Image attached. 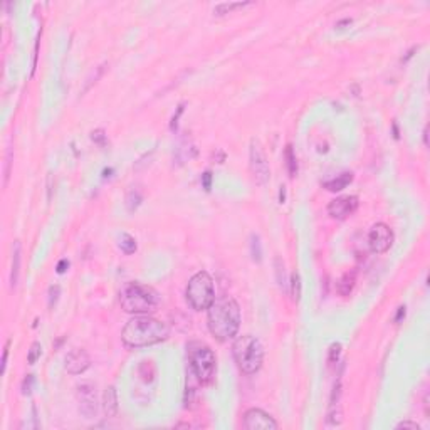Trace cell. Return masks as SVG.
Segmentation results:
<instances>
[{"mask_svg": "<svg viewBox=\"0 0 430 430\" xmlns=\"http://www.w3.org/2000/svg\"><path fill=\"white\" fill-rule=\"evenodd\" d=\"M34 381H35L34 375H27L26 378H24V381H22V393H24V395H30L32 387H34Z\"/></svg>", "mask_w": 430, "mask_h": 430, "instance_id": "29", "label": "cell"}, {"mask_svg": "<svg viewBox=\"0 0 430 430\" xmlns=\"http://www.w3.org/2000/svg\"><path fill=\"white\" fill-rule=\"evenodd\" d=\"M207 324L212 336L220 343L235 338L240 328V308L234 297L215 299L207 309Z\"/></svg>", "mask_w": 430, "mask_h": 430, "instance_id": "1", "label": "cell"}, {"mask_svg": "<svg viewBox=\"0 0 430 430\" xmlns=\"http://www.w3.org/2000/svg\"><path fill=\"white\" fill-rule=\"evenodd\" d=\"M199 380L197 376L194 375L192 370H188L187 373V383H185V397H183V401H185V408H192L194 407V401H195V397H197V388H199Z\"/></svg>", "mask_w": 430, "mask_h": 430, "instance_id": "14", "label": "cell"}, {"mask_svg": "<svg viewBox=\"0 0 430 430\" xmlns=\"http://www.w3.org/2000/svg\"><path fill=\"white\" fill-rule=\"evenodd\" d=\"M170 336L167 323L148 315H135L121 331V340L128 348H144L162 343Z\"/></svg>", "mask_w": 430, "mask_h": 430, "instance_id": "2", "label": "cell"}, {"mask_svg": "<svg viewBox=\"0 0 430 430\" xmlns=\"http://www.w3.org/2000/svg\"><path fill=\"white\" fill-rule=\"evenodd\" d=\"M279 202L281 203L286 202V187H284V185L281 187V190H279Z\"/></svg>", "mask_w": 430, "mask_h": 430, "instance_id": "39", "label": "cell"}, {"mask_svg": "<svg viewBox=\"0 0 430 430\" xmlns=\"http://www.w3.org/2000/svg\"><path fill=\"white\" fill-rule=\"evenodd\" d=\"M353 182V173L351 172H343V173L336 175L335 178L328 180L323 183V187L329 192H341L343 188H346L349 183Z\"/></svg>", "mask_w": 430, "mask_h": 430, "instance_id": "16", "label": "cell"}, {"mask_svg": "<svg viewBox=\"0 0 430 430\" xmlns=\"http://www.w3.org/2000/svg\"><path fill=\"white\" fill-rule=\"evenodd\" d=\"M424 143L429 144V128H425L424 130Z\"/></svg>", "mask_w": 430, "mask_h": 430, "instance_id": "41", "label": "cell"}, {"mask_svg": "<svg viewBox=\"0 0 430 430\" xmlns=\"http://www.w3.org/2000/svg\"><path fill=\"white\" fill-rule=\"evenodd\" d=\"M91 140L94 142L96 144H99V146H104L106 144V133H104V130H94L91 133Z\"/></svg>", "mask_w": 430, "mask_h": 430, "instance_id": "28", "label": "cell"}, {"mask_svg": "<svg viewBox=\"0 0 430 430\" xmlns=\"http://www.w3.org/2000/svg\"><path fill=\"white\" fill-rule=\"evenodd\" d=\"M142 200H143V197H142V194H140L138 190H130V192H128V195H126V208L130 212H135L136 208L140 207Z\"/></svg>", "mask_w": 430, "mask_h": 430, "instance_id": "24", "label": "cell"}, {"mask_svg": "<svg viewBox=\"0 0 430 430\" xmlns=\"http://www.w3.org/2000/svg\"><path fill=\"white\" fill-rule=\"evenodd\" d=\"M160 294L156 289L142 283H128L119 292V304L124 313L130 315H150L158 309Z\"/></svg>", "mask_w": 430, "mask_h": 430, "instance_id": "3", "label": "cell"}, {"mask_svg": "<svg viewBox=\"0 0 430 430\" xmlns=\"http://www.w3.org/2000/svg\"><path fill=\"white\" fill-rule=\"evenodd\" d=\"M393 136L399 138V130H397V123H393Z\"/></svg>", "mask_w": 430, "mask_h": 430, "instance_id": "42", "label": "cell"}, {"mask_svg": "<svg viewBox=\"0 0 430 430\" xmlns=\"http://www.w3.org/2000/svg\"><path fill=\"white\" fill-rule=\"evenodd\" d=\"M103 410L106 417H116L118 413V397H116V388L113 385L108 387L103 393Z\"/></svg>", "mask_w": 430, "mask_h": 430, "instance_id": "15", "label": "cell"}, {"mask_svg": "<svg viewBox=\"0 0 430 430\" xmlns=\"http://www.w3.org/2000/svg\"><path fill=\"white\" fill-rule=\"evenodd\" d=\"M284 158H286V165H287L289 176H291V178H294V176L297 175V160H296L294 150H292L291 144H287L286 150H284Z\"/></svg>", "mask_w": 430, "mask_h": 430, "instance_id": "21", "label": "cell"}, {"mask_svg": "<svg viewBox=\"0 0 430 430\" xmlns=\"http://www.w3.org/2000/svg\"><path fill=\"white\" fill-rule=\"evenodd\" d=\"M21 260H22V247L21 242L15 240L14 249H12V267H10V287L14 289L19 283L21 276Z\"/></svg>", "mask_w": 430, "mask_h": 430, "instance_id": "13", "label": "cell"}, {"mask_svg": "<svg viewBox=\"0 0 430 430\" xmlns=\"http://www.w3.org/2000/svg\"><path fill=\"white\" fill-rule=\"evenodd\" d=\"M10 340H7L5 346H3V355H2V375L5 373V368H7V358H9V349H10Z\"/></svg>", "mask_w": 430, "mask_h": 430, "instance_id": "34", "label": "cell"}, {"mask_svg": "<svg viewBox=\"0 0 430 430\" xmlns=\"http://www.w3.org/2000/svg\"><path fill=\"white\" fill-rule=\"evenodd\" d=\"M202 187L207 192L212 188V173H210V172H205V173L202 175Z\"/></svg>", "mask_w": 430, "mask_h": 430, "instance_id": "35", "label": "cell"}, {"mask_svg": "<svg viewBox=\"0 0 430 430\" xmlns=\"http://www.w3.org/2000/svg\"><path fill=\"white\" fill-rule=\"evenodd\" d=\"M89 365H91V358L86 353V349L78 348L66 356L64 368H66L67 373H71V375H81V373H84L89 368Z\"/></svg>", "mask_w": 430, "mask_h": 430, "instance_id": "12", "label": "cell"}, {"mask_svg": "<svg viewBox=\"0 0 430 430\" xmlns=\"http://www.w3.org/2000/svg\"><path fill=\"white\" fill-rule=\"evenodd\" d=\"M111 173H113V168H106V170L103 172V178H110Z\"/></svg>", "mask_w": 430, "mask_h": 430, "instance_id": "40", "label": "cell"}, {"mask_svg": "<svg viewBox=\"0 0 430 430\" xmlns=\"http://www.w3.org/2000/svg\"><path fill=\"white\" fill-rule=\"evenodd\" d=\"M393 244V232L387 224L378 222L370 229L368 234V246L370 251L375 254H383L387 252Z\"/></svg>", "mask_w": 430, "mask_h": 430, "instance_id": "8", "label": "cell"}, {"mask_svg": "<svg viewBox=\"0 0 430 430\" xmlns=\"http://www.w3.org/2000/svg\"><path fill=\"white\" fill-rule=\"evenodd\" d=\"M232 353L237 367L246 375H254L260 370L264 361V346L256 336H239L232 344Z\"/></svg>", "mask_w": 430, "mask_h": 430, "instance_id": "4", "label": "cell"}, {"mask_svg": "<svg viewBox=\"0 0 430 430\" xmlns=\"http://www.w3.org/2000/svg\"><path fill=\"white\" fill-rule=\"evenodd\" d=\"M187 356L190 370L194 372L200 385L212 383L217 370V358L215 353L208 344L202 341H190L187 344Z\"/></svg>", "mask_w": 430, "mask_h": 430, "instance_id": "5", "label": "cell"}, {"mask_svg": "<svg viewBox=\"0 0 430 430\" xmlns=\"http://www.w3.org/2000/svg\"><path fill=\"white\" fill-rule=\"evenodd\" d=\"M118 247L121 249V252H124L126 256H131V254H135V252H136L138 244H136V239L133 235L123 232V234L118 237Z\"/></svg>", "mask_w": 430, "mask_h": 430, "instance_id": "18", "label": "cell"}, {"mask_svg": "<svg viewBox=\"0 0 430 430\" xmlns=\"http://www.w3.org/2000/svg\"><path fill=\"white\" fill-rule=\"evenodd\" d=\"M104 66H106V64H103V66H99L98 69H96V74H92V78H89V79H87V83H86V86H84L83 92H86V91H87V89H89V87H91V84H92V83H96V81H98L99 78H101V74H103V71H104Z\"/></svg>", "mask_w": 430, "mask_h": 430, "instance_id": "31", "label": "cell"}, {"mask_svg": "<svg viewBox=\"0 0 430 430\" xmlns=\"http://www.w3.org/2000/svg\"><path fill=\"white\" fill-rule=\"evenodd\" d=\"M78 400H79V412L83 413L84 419H94L98 415V397H96V388L89 383L78 385Z\"/></svg>", "mask_w": 430, "mask_h": 430, "instance_id": "9", "label": "cell"}, {"mask_svg": "<svg viewBox=\"0 0 430 430\" xmlns=\"http://www.w3.org/2000/svg\"><path fill=\"white\" fill-rule=\"evenodd\" d=\"M67 267H69V260H67V259L59 260V264H57V274H64V272L67 271Z\"/></svg>", "mask_w": 430, "mask_h": 430, "instance_id": "38", "label": "cell"}, {"mask_svg": "<svg viewBox=\"0 0 430 430\" xmlns=\"http://www.w3.org/2000/svg\"><path fill=\"white\" fill-rule=\"evenodd\" d=\"M289 287H291V297L294 303H299L301 299V276L299 272L294 271L289 279Z\"/></svg>", "mask_w": 430, "mask_h": 430, "instance_id": "22", "label": "cell"}, {"mask_svg": "<svg viewBox=\"0 0 430 430\" xmlns=\"http://www.w3.org/2000/svg\"><path fill=\"white\" fill-rule=\"evenodd\" d=\"M12 160H14V148H12V144H9V148H7V155H5V168H3V187H7V183H9Z\"/></svg>", "mask_w": 430, "mask_h": 430, "instance_id": "26", "label": "cell"}, {"mask_svg": "<svg viewBox=\"0 0 430 430\" xmlns=\"http://www.w3.org/2000/svg\"><path fill=\"white\" fill-rule=\"evenodd\" d=\"M249 167L251 173L254 176L257 185H266L271 178V168H269L267 156L262 150V144L256 138L251 140V148H249Z\"/></svg>", "mask_w": 430, "mask_h": 430, "instance_id": "7", "label": "cell"}, {"mask_svg": "<svg viewBox=\"0 0 430 430\" xmlns=\"http://www.w3.org/2000/svg\"><path fill=\"white\" fill-rule=\"evenodd\" d=\"M42 355V346L39 341H35V343H32V346L29 349V355H27V361H29V365H34L35 361H37L39 358H41Z\"/></svg>", "mask_w": 430, "mask_h": 430, "instance_id": "27", "label": "cell"}, {"mask_svg": "<svg viewBox=\"0 0 430 430\" xmlns=\"http://www.w3.org/2000/svg\"><path fill=\"white\" fill-rule=\"evenodd\" d=\"M252 2H224V3H219V5L214 9V14L215 15H226V14H230L237 9H244V7L251 5Z\"/></svg>", "mask_w": 430, "mask_h": 430, "instance_id": "20", "label": "cell"}, {"mask_svg": "<svg viewBox=\"0 0 430 430\" xmlns=\"http://www.w3.org/2000/svg\"><path fill=\"white\" fill-rule=\"evenodd\" d=\"M326 424L331 425V427H338V425L343 424V410H341L340 403H329Z\"/></svg>", "mask_w": 430, "mask_h": 430, "instance_id": "19", "label": "cell"}, {"mask_svg": "<svg viewBox=\"0 0 430 430\" xmlns=\"http://www.w3.org/2000/svg\"><path fill=\"white\" fill-rule=\"evenodd\" d=\"M185 297H187L188 306L195 311H203L208 309L210 304L215 301L214 281L208 272L200 271L190 277L185 289Z\"/></svg>", "mask_w": 430, "mask_h": 430, "instance_id": "6", "label": "cell"}, {"mask_svg": "<svg viewBox=\"0 0 430 430\" xmlns=\"http://www.w3.org/2000/svg\"><path fill=\"white\" fill-rule=\"evenodd\" d=\"M405 315H407V308L400 306L399 309H397V315H395V317H393V321H395V323H400V321L405 317Z\"/></svg>", "mask_w": 430, "mask_h": 430, "instance_id": "37", "label": "cell"}, {"mask_svg": "<svg viewBox=\"0 0 430 430\" xmlns=\"http://www.w3.org/2000/svg\"><path fill=\"white\" fill-rule=\"evenodd\" d=\"M358 197L356 195H346V197H338V199L331 200L328 205V214L336 220H344L349 217L353 212L358 208Z\"/></svg>", "mask_w": 430, "mask_h": 430, "instance_id": "11", "label": "cell"}, {"mask_svg": "<svg viewBox=\"0 0 430 430\" xmlns=\"http://www.w3.org/2000/svg\"><path fill=\"white\" fill-rule=\"evenodd\" d=\"M251 256L254 262H260L262 260V249H260V239L259 235L252 234L251 235Z\"/></svg>", "mask_w": 430, "mask_h": 430, "instance_id": "25", "label": "cell"}, {"mask_svg": "<svg viewBox=\"0 0 430 430\" xmlns=\"http://www.w3.org/2000/svg\"><path fill=\"white\" fill-rule=\"evenodd\" d=\"M355 283H356V271H351V272H344L341 276V279L336 283V289L341 296H348L349 292L353 291L355 287Z\"/></svg>", "mask_w": 430, "mask_h": 430, "instance_id": "17", "label": "cell"}, {"mask_svg": "<svg viewBox=\"0 0 430 430\" xmlns=\"http://www.w3.org/2000/svg\"><path fill=\"white\" fill-rule=\"evenodd\" d=\"M397 429H410V430H420V427H419V424H415V422H408V420H405V422H400L399 425H397Z\"/></svg>", "mask_w": 430, "mask_h": 430, "instance_id": "36", "label": "cell"}, {"mask_svg": "<svg viewBox=\"0 0 430 430\" xmlns=\"http://www.w3.org/2000/svg\"><path fill=\"white\" fill-rule=\"evenodd\" d=\"M59 292H61V287H59L57 284H56V286H51L49 287V308H52L56 303H57Z\"/></svg>", "mask_w": 430, "mask_h": 430, "instance_id": "33", "label": "cell"}, {"mask_svg": "<svg viewBox=\"0 0 430 430\" xmlns=\"http://www.w3.org/2000/svg\"><path fill=\"white\" fill-rule=\"evenodd\" d=\"M274 271H276V279H277V284H279L281 289H286L287 286V281H286V267H284V262L276 257L274 259Z\"/></svg>", "mask_w": 430, "mask_h": 430, "instance_id": "23", "label": "cell"}, {"mask_svg": "<svg viewBox=\"0 0 430 430\" xmlns=\"http://www.w3.org/2000/svg\"><path fill=\"white\" fill-rule=\"evenodd\" d=\"M183 110H185V104H183V103H182V104H178V108H176V113H175L173 116H172V123H170L172 131H175V130H176V126H178V119H180V116H182Z\"/></svg>", "mask_w": 430, "mask_h": 430, "instance_id": "32", "label": "cell"}, {"mask_svg": "<svg viewBox=\"0 0 430 430\" xmlns=\"http://www.w3.org/2000/svg\"><path fill=\"white\" fill-rule=\"evenodd\" d=\"M244 429L247 430H276L277 422L260 408H251L244 415Z\"/></svg>", "mask_w": 430, "mask_h": 430, "instance_id": "10", "label": "cell"}, {"mask_svg": "<svg viewBox=\"0 0 430 430\" xmlns=\"http://www.w3.org/2000/svg\"><path fill=\"white\" fill-rule=\"evenodd\" d=\"M340 353H341V344L340 343H333L331 348H329V358H328L329 363H335V361H338Z\"/></svg>", "mask_w": 430, "mask_h": 430, "instance_id": "30", "label": "cell"}]
</instances>
